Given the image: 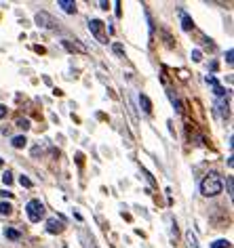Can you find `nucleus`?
Wrapping results in <instances>:
<instances>
[{
  "instance_id": "obj_1",
  "label": "nucleus",
  "mask_w": 234,
  "mask_h": 248,
  "mask_svg": "<svg viewBox=\"0 0 234 248\" xmlns=\"http://www.w3.org/2000/svg\"><path fill=\"white\" fill-rule=\"evenodd\" d=\"M201 191H202V196H207V198H213V196L221 194V179H219V175L209 172V175L202 179V183H201Z\"/></svg>"
},
{
  "instance_id": "obj_2",
  "label": "nucleus",
  "mask_w": 234,
  "mask_h": 248,
  "mask_svg": "<svg viewBox=\"0 0 234 248\" xmlns=\"http://www.w3.org/2000/svg\"><path fill=\"white\" fill-rule=\"evenodd\" d=\"M26 210H28V217H30L32 223H38L42 217H45V204H42L40 200H30Z\"/></svg>"
},
{
  "instance_id": "obj_3",
  "label": "nucleus",
  "mask_w": 234,
  "mask_h": 248,
  "mask_svg": "<svg viewBox=\"0 0 234 248\" xmlns=\"http://www.w3.org/2000/svg\"><path fill=\"white\" fill-rule=\"evenodd\" d=\"M89 30H91V34H93L95 38L101 42V45H108L106 23H103V21H100V19H91V21H89Z\"/></svg>"
},
{
  "instance_id": "obj_4",
  "label": "nucleus",
  "mask_w": 234,
  "mask_h": 248,
  "mask_svg": "<svg viewBox=\"0 0 234 248\" xmlns=\"http://www.w3.org/2000/svg\"><path fill=\"white\" fill-rule=\"evenodd\" d=\"M36 23H38L40 28H47V30L57 28V21H55V17H51L47 11H40V13L36 15Z\"/></svg>"
},
{
  "instance_id": "obj_5",
  "label": "nucleus",
  "mask_w": 234,
  "mask_h": 248,
  "mask_svg": "<svg viewBox=\"0 0 234 248\" xmlns=\"http://www.w3.org/2000/svg\"><path fill=\"white\" fill-rule=\"evenodd\" d=\"M64 46H66L70 53H87V46L81 45L78 40H64Z\"/></svg>"
},
{
  "instance_id": "obj_6",
  "label": "nucleus",
  "mask_w": 234,
  "mask_h": 248,
  "mask_svg": "<svg viewBox=\"0 0 234 248\" xmlns=\"http://www.w3.org/2000/svg\"><path fill=\"white\" fill-rule=\"evenodd\" d=\"M47 232L49 233H61L64 232V223L57 221V219H49L47 221Z\"/></svg>"
},
{
  "instance_id": "obj_7",
  "label": "nucleus",
  "mask_w": 234,
  "mask_h": 248,
  "mask_svg": "<svg viewBox=\"0 0 234 248\" xmlns=\"http://www.w3.org/2000/svg\"><path fill=\"white\" fill-rule=\"evenodd\" d=\"M81 240H83V244H84V248H97L95 246V240H93V235H89L87 232H81Z\"/></svg>"
},
{
  "instance_id": "obj_8",
  "label": "nucleus",
  "mask_w": 234,
  "mask_h": 248,
  "mask_svg": "<svg viewBox=\"0 0 234 248\" xmlns=\"http://www.w3.org/2000/svg\"><path fill=\"white\" fill-rule=\"evenodd\" d=\"M59 7L66 11V13H76V2H72V0H59Z\"/></svg>"
},
{
  "instance_id": "obj_9",
  "label": "nucleus",
  "mask_w": 234,
  "mask_h": 248,
  "mask_svg": "<svg viewBox=\"0 0 234 248\" xmlns=\"http://www.w3.org/2000/svg\"><path fill=\"white\" fill-rule=\"evenodd\" d=\"M139 105L144 108L146 114H150V111H152V101H150V99H148L146 95H139Z\"/></svg>"
},
{
  "instance_id": "obj_10",
  "label": "nucleus",
  "mask_w": 234,
  "mask_h": 248,
  "mask_svg": "<svg viewBox=\"0 0 234 248\" xmlns=\"http://www.w3.org/2000/svg\"><path fill=\"white\" fill-rule=\"evenodd\" d=\"M182 23H184V30H192L194 28V21L190 19L188 15H184V13H182Z\"/></svg>"
},
{
  "instance_id": "obj_11",
  "label": "nucleus",
  "mask_w": 234,
  "mask_h": 248,
  "mask_svg": "<svg viewBox=\"0 0 234 248\" xmlns=\"http://www.w3.org/2000/svg\"><path fill=\"white\" fill-rule=\"evenodd\" d=\"M232 244L228 240H215L213 244H211V248H230Z\"/></svg>"
},
{
  "instance_id": "obj_12",
  "label": "nucleus",
  "mask_w": 234,
  "mask_h": 248,
  "mask_svg": "<svg viewBox=\"0 0 234 248\" xmlns=\"http://www.w3.org/2000/svg\"><path fill=\"white\" fill-rule=\"evenodd\" d=\"M11 213H13V206H11V204H7V202H4V204H0V215H11Z\"/></svg>"
},
{
  "instance_id": "obj_13",
  "label": "nucleus",
  "mask_w": 234,
  "mask_h": 248,
  "mask_svg": "<svg viewBox=\"0 0 234 248\" xmlns=\"http://www.w3.org/2000/svg\"><path fill=\"white\" fill-rule=\"evenodd\" d=\"M4 235H7L9 240H19V232H17V229H7Z\"/></svg>"
},
{
  "instance_id": "obj_14",
  "label": "nucleus",
  "mask_w": 234,
  "mask_h": 248,
  "mask_svg": "<svg viewBox=\"0 0 234 248\" xmlns=\"http://www.w3.org/2000/svg\"><path fill=\"white\" fill-rule=\"evenodd\" d=\"M26 143H28L26 137H13V145L15 147H26Z\"/></svg>"
},
{
  "instance_id": "obj_15",
  "label": "nucleus",
  "mask_w": 234,
  "mask_h": 248,
  "mask_svg": "<svg viewBox=\"0 0 234 248\" xmlns=\"http://www.w3.org/2000/svg\"><path fill=\"white\" fill-rule=\"evenodd\" d=\"M17 126L23 128V131H28V128H30V120H28V118H19V120H17Z\"/></svg>"
},
{
  "instance_id": "obj_16",
  "label": "nucleus",
  "mask_w": 234,
  "mask_h": 248,
  "mask_svg": "<svg viewBox=\"0 0 234 248\" xmlns=\"http://www.w3.org/2000/svg\"><path fill=\"white\" fill-rule=\"evenodd\" d=\"M19 183H21V187H32V181L28 177H19Z\"/></svg>"
},
{
  "instance_id": "obj_17",
  "label": "nucleus",
  "mask_w": 234,
  "mask_h": 248,
  "mask_svg": "<svg viewBox=\"0 0 234 248\" xmlns=\"http://www.w3.org/2000/svg\"><path fill=\"white\" fill-rule=\"evenodd\" d=\"M2 181L7 183V185H11V183H13V175H11V172L7 170V172H4V175H2Z\"/></svg>"
},
{
  "instance_id": "obj_18",
  "label": "nucleus",
  "mask_w": 234,
  "mask_h": 248,
  "mask_svg": "<svg viewBox=\"0 0 234 248\" xmlns=\"http://www.w3.org/2000/svg\"><path fill=\"white\" fill-rule=\"evenodd\" d=\"M188 242H190V248H199V246H196V238L192 235V232L188 233Z\"/></svg>"
},
{
  "instance_id": "obj_19",
  "label": "nucleus",
  "mask_w": 234,
  "mask_h": 248,
  "mask_svg": "<svg viewBox=\"0 0 234 248\" xmlns=\"http://www.w3.org/2000/svg\"><path fill=\"white\" fill-rule=\"evenodd\" d=\"M114 53L116 55H125V48H122L120 45H114Z\"/></svg>"
},
{
  "instance_id": "obj_20",
  "label": "nucleus",
  "mask_w": 234,
  "mask_h": 248,
  "mask_svg": "<svg viewBox=\"0 0 234 248\" xmlns=\"http://www.w3.org/2000/svg\"><path fill=\"white\" fill-rule=\"evenodd\" d=\"M201 57H202L201 51H192V59H194V61H201Z\"/></svg>"
},
{
  "instance_id": "obj_21",
  "label": "nucleus",
  "mask_w": 234,
  "mask_h": 248,
  "mask_svg": "<svg viewBox=\"0 0 234 248\" xmlns=\"http://www.w3.org/2000/svg\"><path fill=\"white\" fill-rule=\"evenodd\" d=\"M7 116V108H4V105H0V118H4Z\"/></svg>"
},
{
  "instance_id": "obj_22",
  "label": "nucleus",
  "mask_w": 234,
  "mask_h": 248,
  "mask_svg": "<svg viewBox=\"0 0 234 248\" xmlns=\"http://www.w3.org/2000/svg\"><path fill=\"white\" fill-rule=\"evenodd\" d=\"M76 162L78 166H83V154H76Z\"/></svg>"
},
{
  "instance_id": "obj_23",
  "label": "nucleus",
  "mask_w": 234,
  "mask_h": 248,
  "mask_svg": "<svg viewBox=\"0 0 234 248\" xmlns=\"http://www.w3.org/2000/svg\"><path fill=\"white\" fill-rule=\"evenodd\" d=\"M226 61H228V63H232V51L226 53Z\"/></svg>"
},
{
  "instance_id": "obj_24",
  "label": "nucleus",
  "mask_w": 234,
  "mask_h": 248,
  "mask_svg": "<svg viewBox=\"0 0 234 248\" xmlns=\"http://www.w3.org/2000/svg\"><path fill=\"white\" fill-rule=\"evenodd\" d=\"M0 196H7V198H13V194H11V191H0Z\"/></svg>"
},
{
  "instance_id": "obj_25",
  "label": "nucleus",
  "mask_w": 234,
  "mask_h": 248,
  "mask_svg": "<svg viewBox=\"0 0 234 248\" xmlns=\"http://www.w3.org/2000/svg\"><path fill=\"white\" fill-rule=\"evenodd\" d=\"M0 166H2V160H0Z\"/></svg>"
}]
</instances>
